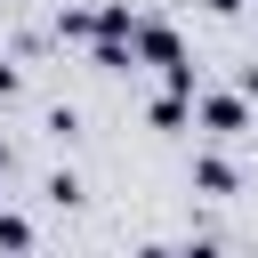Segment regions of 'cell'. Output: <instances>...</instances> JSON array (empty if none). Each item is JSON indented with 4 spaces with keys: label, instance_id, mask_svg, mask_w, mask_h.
Masks as SVG:
<instances>
[{
    "label": "cell",
    "instance_id": "cell-1",
    "mask_svg": "<svg viewBox=\"0 0 258 258\" xmlns=\"http://www.w3.org/2000/svg\"><path fill=\"white\" fill-rule=\"evenodd\" d=\"M194 121L218 145H234V137H250V97L242 89H194Z\"/></svg>",
    "mask_w": 258,
    "mask_h": 258
},
{
    "label": "cell",
    "instance_id": "cell-2",
    "mask_svg": "<svg viewBox=\"0 0 258 258\" xmlns=\"http://www.w3.org/2000/svg\"><path fill=\"white\" fill-rule=\"evenodd\" d=\"M137 64H185V40H177V24H161V16H137Z\"/></svg>",
    "mask_w": 258,
    "mask_h": 258
},
{
    "label": "cell",
    "instance_id": "cell-3",
    "mask_svg": "<svg viewBox=\"0 0 258 258\" xmlns=\"http://www.w3.org/2000/svg\"><path fill=\"white\" fill-rule=\"evenodd\" d=\"M242 185V169L226 161V153H194V194H210V202H226Z\"/></svg>",
    "mask_w": 258,
    "mask_h": 258
},
{
    "label": "cell",
    "instance_id": "cell-4",
    "mask_svg": "<svg viewBox=\"0 0 258 258\" xmlns=\"http://www.w3.org/2000/svg\"><path fill=\"white\" fill-rule=\"evenodd\" d=\"M0 258H32V218L0 210Z\"/></svg>",
    "mask_w": 258,
    "mask_h": 258
},
{
    "label": "cell",
    "instance_id": "cell-5",
    "mask_svg": "<svg viewBox=\"0 0 258 258\" xmlns=\"http://www.w3.org/2000/svg\"><path fill=\"white\" fill-rule=\"evenodd\" d=\"M48 202L73 210V202H81V177H73V169H48Z\"/></svg>",
    "mask_w": 258,
    "mask_h": 258
},
{
    "label": "cell",
    "instance_id": "cell-6",
    "mask_svg": "<svg viewBox=\"0 0 258 258\" xmlns=\"http://www.w3.org/2000/svg\"><path fill=\"white\" fill-rule=\"evenodd\" d=\"M48 137H64V145H73V137H81V113H73V105H56V113H48Z\"/></svg>",
    "mask_w": 258,
    "mask_h": 258
},
{
    "label": "cell",
    "instance_id": "cell-7",
    "mask_svg": "<svg viewBox=\"0 0 258 258\" xmlns=\"http://www.w3.org/2000/svg\"><path fill=\"white\" fill-rule=\"evenodd\" d=\"M177 258H226V250H218L210 234H185V242H177Z\"/></svg>",
    "mask_w": 258,
    "mask_h": 258
},
{
    "label": "cell",
    "instance_id": "cell-8",
    "mask_svg": "<svg viewBox=\"0 0 258 258\" xmlns=\"http://www.w3.org/2000/svg\"><path fill=\"white\" fill-rule=\"evenodd\" d=\"M16 89H24V73H16V56H0V105H8Z\"/></svg>",
    "mask_w": 258,
    "mask_h": 258
},
{
    "label": "cell",
    "instance_id": "cell-9",
    "mask_svg": "<svg viewBox=\"0 0 258 258\" xmlns=\"http://www.w3.org/2000/svg\"><path fill=\"white\" fill-rule=\"evenodd\" d=\"M234 89H242V97L258 105V64H242V73H234Z\"/></svg>",
    "mask_w": 258,
    "mask_h": 258
},
{
    "label": "cell",
    "instance_id": "cell-10",
    "mask_svg": "<svg viewBox=\"0 0 258 258\" xmlns=\"http://www.w3.org/2000/svg\"><path fill=\"white\" fill-rule=\"evenodd\" d=\"M129 258H177V250H169V242H137Z\"/></svg>",
    "mask_w": 258,
    "mask_h": 258
},
{
    "label": "cell",
    "instance_id": "cell-11",
    "mask_svg": "<svg viewBox=\"0 0 258 258\" xmlns=\"http://www.w3.org/2000/svg\"><path fill=\"white\" fill-rule=\"evenodd\" d=\"M0 169H8V137H0Z\"/></svg>",
    "mask_w": 258,
    "mask_h": 258
},
{
    "label": "cell",
    "instance_id": "cell-12",
    "mask_svg": "<svg viewBox=\"0 0 258 258\" xmlns=\"http://www.w3.org/2000/svg\"><path fill=\"white\" fill-rule=\"evenodd\" d=\"M0 8H8V0H0Z\"/></svg>",
    "mask_w": 258,
    "mask_h": 258
}]
</instances>
